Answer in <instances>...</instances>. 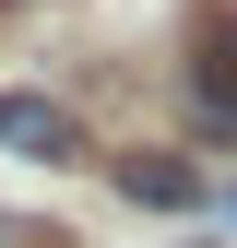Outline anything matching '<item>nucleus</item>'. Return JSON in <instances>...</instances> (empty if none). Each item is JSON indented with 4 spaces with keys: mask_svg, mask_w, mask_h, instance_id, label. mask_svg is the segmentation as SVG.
<instances>
[{
    "mask_svg": "<svg viewBox=\"0 0 237 248\" xmlns=\"http://www.w3.org/2000/svg\"><path fill=\"white\" fill-rule=\"evenodd\" d=\"M190 118H202L214 142H237V12H214V24L190 36Z\"/></svg>",
    "mask_w": 237,
    "mask_h": 248,
    "instance_id": "1",
    "label": "nucleus"
},
{
    "mask_svg": "<svg viewBox=\"0 0 237 248\" xmlns=\"http://www.w3.org/2000/svg\"><path fill=\"white\" fill-rule=\"evenodd\" d=\"M0 154H24V166H71L83 130H71V107H48V95H0Z\"/></svg>",
    "mask_w": 237,
    "mask_h": 248,
    "instance_id": "2",
    "label": "nucleus"
},
{
    "mask_svg": "<svg viewBox=\"0 0 237 248\" xmlns=\"http://www.w3.org/2000/svg\"><path fill=\"white\" fill-rule=\"evenodd\" d=\"M118 201H142V213H202V177L178 166V154H118Z\"/></svg>",
    "mask_w": 237,
    "mask_h": 248,
    "instance_id": "3",
    "label": "nucleus"
},
{
    "mask_svg": "<svg viewBox=\"0 0 237 248\" xmlns=\"http://www.w3.org/2000/svg\"><path fill=\"white\" fill-rule=\"evenodd\" d=\"M214 225H225V236H237V189H225V201H214Z\"/></svg>",
    "mask_w": 237,
    "mask_h": 248,
    "instance_id": "4",
    "label": "nucleus"
},
{
    "mask_svg": "<svg viewBox=\"0 0 237 248\" xmlns=\"http://www.w3.org/2000/svg\"><path fill=\"white\" fill-rule=\"evenodd\" d=\"M12 248H71V236H12Z\"/></svg>",
    "mask_w": 237,
    "mask_h": 248,
    "instance_id": "5",
    "label": "nucleus"
},
{
    "mask_svg": "<svg viewBox=\"0 0 237 248\" xmlns=\"http://www.w3.org/2000/svg\"><path fill=\"white\" fill-rule=\"evenodd\" d=\"M0 12H12V0H0Z\"/></svg>",
    "mask_w": 237,
    "mask_h": 248,
    "instance_id": "6",
    "label": "nucleus"
},
{
    "mask_svg": "<svg viewBox=\"0 0 237 248\" xmlns=\"http://www.w3.org/2000/svg\"><path fill=\"white\" fill-rule=\"evenodd\" d=\"M0 248H12V236H0Z\"/></svg>",
    "mask_w": 237,
    "mask_h": 248,
    "instance_id": "7",
    "label": "nucleus"
}]
</instances>
